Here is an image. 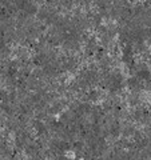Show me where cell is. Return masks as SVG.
<instances>
[{"label": "cell", "instance_id": "7a4b0ae2", "mask_svg": "<svg viewBox=\"0 0 151 160\" xmlns=\"http://www.w3.org/2000/svg\"><path fill=\"white\" fill-rule=\"evenodd\" d=\"M150 95H151V91H150Z\"/></svg>", "mask_w": 151, "mask_h": 160}, {"label": "cell", "instance_id": "6da1fadb", "mask_svg": "<svg viewBox=\"0 0 151 160\" xmlns=\"http://www.w3.org/2000/svg\"><path fill=\"white\" fill-rule=\"evenodd\" d=\"M64 156H66V157H68V159H75L76 157V153L74 151H71V149H68V151H66L64 152Z\"/></svg>", "mask_w": 151, "mask_h": 160}]
</instances>
